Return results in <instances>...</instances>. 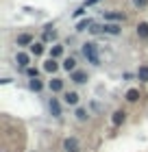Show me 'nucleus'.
Segmentation results:
<instances>
[{
    "label": "nucleus",
    "instance_id": "f257e3e1",
    "mask_svg": "<svg viewBox=\"0 0 148 152\" xmlns=\"http://www.w3.org/2000/svg\"><path fill=\"white\" fill-rule=\"evenodd\" d=\"M83 54H85V59L89 61L91 65H100V54H98L96 44H91V41L83 44Z\"/></svg>",
    "mask_w": 148,
    "mask_h": 152
},
{
    "label": "nucleus",
    "instance_id": "f03ea898",
    "mask_svg": "<svg viewBox=\"0 0 148 152\" xmlns=\"http://www.w3.org/2000/svg\"><path fill=\"white\" fill-rule=\"evenodd\" d=\"M81 146H79V139L76 137H68L66 141H63V152H79Z\"/></svg>",
    "mask_w": 148,
    "mask_h": 152
},
{
    "label": "nucleus",
    "instance_id": "7ed1b4c3",
    "mask_svg": "<svg viewBox=\"0 0 148 152\" xmlns=\"http://www.w3.org/2000/svg\"><path fill=\"white\" fill-rule=\"evenodd\" d=\"M70 80H74L76 85H83V83H87V72H83V70H74L72 76H70Z\"/></svg>",
    "mask_w": 148,
    "mask_h": 152
},
{
    "label": "nucleus",
    "instance_id": "20e7f679",
    "mask_svg": "<svg viewBox=\"0 0 148 152\" xmlns=\"http://www.w3.org/2000/svg\"><path fill=\"white\" fill-rule=\"evenodd\" d=\"M105 20H109V22H124V13H120V11H107V13H105Z\"/></svg>",
    "mask_w": 148,
    "mask_h": 152
},
{
    "label": "nucleus",
    "instance_id": "39448f33",
    "mask_svg": "<svg viewBox=\"0 0 148 152\" xmlns=\"http://www.w3.org/2000/svg\"><path fill=\"white\" fill-rule=\"evenodd\" d=\"M15 44L18 46H31L33 44V35H31V33H22V35H18Z\"/></svg>",
    "mask_w": 148,
    "mask_h": 152
},
{
    "label": "nucleus",
    "instance_id": "423d86ee",
    "mask_svg": "<svg viewBox=\"0 0 148 152\" xmlns=\"http://www.w3.org/2000/svg\"><path fill=\"white\" fill-rule=\"evenodd\" d=\"M48 87H50V91H52V94L63 91V78H52L50 83H48Z\"/></svg>",
    "mask_w": 148,
    "mask_h": 152
},
{
    "label": "nucleus",
    "instance_id": "0eeeda50",
    "mask_svg": "<svg viewBox=\"0 0 148 152\" xmlns=\"http://www.w3.org/2000/svg\"><path fill=\"white\" fill-rule=\"evenodd\" d=\"M15 61H18L20 67H24V70H26L29 63H31V57H29V54H24V52H18V54H15Z\"/></svg>",
    "mask_w": 148,
    "mask_h": 152
},
{
    "label": "nucleus",
    "instance_id": "6e6552de",
    "mask_svg": "<svg viewBox=\"0 0 148 152\" xmlns=\"http://www.w3.org/2000/svg\"><path fill=\"white\" fill-rule=\"evenodd\" d=\"M102 33H109V35H120V26H118L116 22L102 24Z\"/></svg>",
    "mask_w": 148,
    "mask_h": 152
},
{
    "label": "nucleus",
    "instance_id": "1a4fd4ad",
    "mask_svg": "<svg viewBox=\"0 0 148 152\" xmlns=\"http://www.w3.org/2000/svg\"><path fill=\"white\" fill-rule=\"evenodd\" d=\"M137 35H139V39L148 41V22H139L137 24Z\"/></svg>",
    "mask_w": 148,
    "mask_h": 152
},
{
    "label": "nucleus",
    "instance_id": "9d476101",
    "mask_svg": "<svg viewBox=\"0 0 148 152\" xmlns=\"http://www.w3.org/2000/svg\"><path fill=\"white\" fill-rule=\"evenodd\" d=\"M63 102H66V104H79V94L76 91H68L66 96H63Z\"/></svg>",
    "mask_w": 148,
    "mask_h": 152
},
{
    "label": "nucleus",
    "instance_id": "9b49d317",
    "mask_svg": "<svg viewBox=\"0 0 148 152\" xmlns=\"http://www.w3.org/2000/svg\"><path fill=\"white\" fill-rule=\"evenodd\" d=\"M50 113H52V117H61V104L57 98L50 100Z\"/></svg>",
    "mask_w": 148,
    "mask_h": 152
},
{
    "label": "nucleus",
    "instance_id": "f8f14e48",
    "mask_svg": "<svg viewBox=\"0 0 148 152\" xmlns=\"http://www.w3.org/2000/svg\"><path fill=\"white\" fill-rule=\"evenodd\" d=\"M54 37H57V33H54L52 24H48V26H46V31H44V35H41V39H44V41H52Z\"/></svg>",
    "mask_w": 148,
    "mask_h": 152
},
{
    "label": "nucleus",
    "instance_id": "ddd939ff",
    "mask_svg": "<svg viewBox=\"0 0 148 152\" xmlns=\"http://www.w3.org/2000/svg\"><path fill=\"white\" fill-rule=\"evenodd\" d=\"M124 120H126V113H124V111H116L113 117H111L113 126H120V124H124Z\"/></svg>",
    "mask_w": 148,
    "mask_h": 152
},
{
    "label": "nucleus",
    "instance_id": "4468645a",
    "mask_svg": "<svg viewBox=\"0 0 148 152\" xmlns=\"http://www.w3.org/2000/svg\"><path fill=\"white\" fill-rule=\"evenodd\" d=\"M63 70L74 72V70H76V59H74V57H68L66 61H63Z\"/></svg>",
    "mask_w": 148,
    "mask_h": 152
},
{
    "label": "nucleus",
    "instance_id": "2eb2a0df",
    "mask_svg": "<svg viewBox=\"0 0 148 152\" xmlns=\"http://www.w3.org/2000/svg\"><path fill=\"white\" fill-rule=\"evenodd\" d=\"M91 24H94V22H91L89 18H87V20H81V22H76V31H79V33H83V31L91 28Z\"/></svg>",
    "mask_w": 148,
    "mask_h": 152
},
{
    "label": "nucleus",
    "instance_id": "dca6fc26",
    "mask_svg": "<svg viewBox=\"0 0 148 152\" xmlns=\"http://www.w3.org/2000/svg\"><path fill=\"white\" fill-rule=\"evenodd\" d=\"M57 67H59L57 59H48L46 63H44V70H46V72H57Z\"/></svg>",
    "mask_w": 148,
    "mask_h": 152
},
{
    "label": "nucleus",
    "instance_id": "f3484780",
    "mask_svg": "<svg viewBox=\"0 0 148 152\" xmlns=\"http://www.w3.org/2000/svg\"><path fill=\"white\" fill-rule=\"evenodd\" d=\"M29 87H31V91H41V89H44V83H41L39 78H31Z\"/></svg>",
    "mask_w": 148,
    "mask_h": 152
},
{
    "label": "nucleus",
    "instance_id": "a211bd4d",
    "mask_svg": "<svg viewBox=\"0 0 148 152\" xmlns=\"http://www.w3.org/2000/svg\"><path fill=\"white\" fill-rule=\"evenodd\" d=\"M29 48H31V52L35 54V57H39V54H41V52H44V46H41V44H39V41H33V44H31Z\"/></svg>",
    "mask_w": 148,
    "mask_h": 152
},
{
    "label": "nucleus",
    "instance_id": "6ab92c4d",
    "mask_svg": "<svg viewBox=\"0 0 148 152\" xmlns=\"http://www.w3.org/2000/svg\"><path fill=\"white\" fill-rule=\"evenodd\" d=\"M76 120H79V122H85L87 120V117H89V113H87V109H83V107H79V109H76Z\"/></svg>",
    "mask_w": 148,
    "mask_h": 152
},
{
    "label": "nucleus",
    "instance_id": "aec40b11",
    "mask_svg": "<svg viewBox=\"0 0 148 152\" xmlns=\"http://www.w3.org/2000/svg\"><path fill=\"white\" fill-rule=\"evenodd\" d=\"M61 54H63V46L57 44V46H52V48H50V59H59Z\"/></svg>",
    "mask_w": 148,
    "mask_h": 152
},
{
    "label": "nucleus",
    "instance_id": "412c9836",
    "mask_svg": "<svg viewBox=\"0 0 148 152\" xmlns=\"http://www.w3.org/2000/svg\"><path fill=\"white\" fill-rule=\"evenodd\" d=\"M137 78L144 80V83H148V65H142V67L137 70Z\"/></svg>",
    "mask_w": 148,
    "mask_h": 152
},
{
    "label": "nucleus",
    "instance_id": "4be33fe9",
    "mask_svg": "<svg viewBox=\"0 0 148 152\" xmlns=\"http://www.w3.org/2000/svg\"><path fill=\"white\" fill-rule=\"evenodd\" d=\"M126 100L129 102H137L139 100V91L137 89H129V91H126Z\"/></svg>",
    "mask_w": 148,
    "mask_h": 152
},
{
    "label": "nucleus",
    "instance_id": "5701e85b",
    "mask_svg": "<svg viewBox=\"0 0 148 152\" xmlns=\"http://www.w3.org/2000/svg\"><path fill=\"white\" fill-rule=\"evenodd\" d=\"M24 72H26V76H31V78H37V74H39V72H37V67H31V65L26 67Z\"/></svg>",
    "mask_w": 148,
    "mask_h": 152
},
{
    "label": "nucleus",
    "instance_id": "b1692460",
    "mask_svg": "<svg viewBox=\"0 0 148 152\" xmlns=\"http://www.w3.org/2000/svg\"><path fill=\"white\" fill-rule=\"evenodd\" d=\"M133 4H135L137 9H144V7L148 4V0H133Z\"/></svg>",
    "mask_w": 148,
    "mask_h": 152
},
{
    "label": "nucleus",
    "instance_id": "393cba45",
    "mask_svg": "<svg viewBox=\"0 0 148 152\" xmlns=\"http://www.w3.org/2000/svg\"><path fill=\"white\" fill-rule=\"evenodd\" d=\"M83 13H85V7H81V9H76V11H74V18H81Z\"/></svg>",
    "mask_w": 148,
    "mask_h": 152
},
{
    "label": "nucleus",
    "instance_id": "a878e982",
    "mask_svg": "<svg viewBox=\"0 0 148 152\" xmlns=\"http://www.w3.org/2000/svg\"><path fill=\"white\" fill-rule=\"evenodd\" d=\"M96 2H100V0H85V2H83V7H91V4H96Z\"/></svg>",
    "mask_w": 148,
    "mask_h": 152
}]
</instances>
